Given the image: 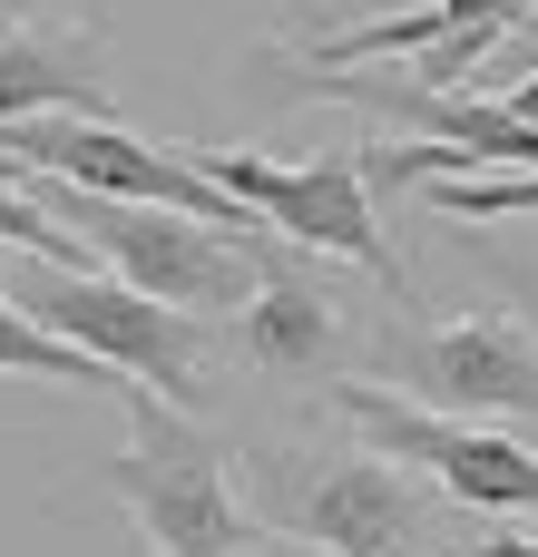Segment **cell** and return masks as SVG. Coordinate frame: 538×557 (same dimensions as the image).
Returning a JSON list of instances; mask_svg holds the SVG:
<instances>
[{"label": "cell", "mask_w": 538, "mask_h": 557, "mask_svg": "<svg viewBox=\"0 0 538 557\" xmlns=\"http://www.w3.org/2000/svg\"><path fill=\"white\" fill-rule=\"evenodd\" d=\"M29 206H39L59 235H78L88 255H108V274H118L127 294H147V304H167V313H186V323H235V313L265 294V274H274L265 245L216 235V225L167 215V206H108V196H78V186H59V176H29Z\"/></svg>", "instance_id": "1"}, {"label": "cell", "mask_w": 538, "mask_h": 557, "mask_svg": "<svg viewBox=\"0 0 538 557\" xmlns=\"http://www.w3.org/2000/svg\"><path fill=\"white\" fill-rule=\"evenodd\" d=\"M10 304L49 333V343H69V352H88V362H108L127 392H147L157 411H206V323H186V313H167V304H147V294H127L118 274H49V264H10Z\"/></svg>", "instance_id": "2"}, {"label": "cell", "mask_w": 538, "mask_h": 557, "mask_svg": "<svg viewBox=\"0 0 538 557\" xmlns=\"http://www.w3.org/2000/svg\"><path fill=\"white\" fill-rule=\"evenodd\" d=\"M127 421H137V450L98 460V480L127 499V519L147 529L157 557H235L265 539V509L235 499V450L206 421L157 411L147 392L127 401Z\"/></svg>", "instance_id": "3"}, {"label": "cell", "mask_w": 538, "mask_h": 557, "mask_svg": "<svg viewBox=\"0 0 538 557\" xmlns=\"http://www.w3.org/2000/svg\"><path fill=\"white\" fill-rule=\"evenodd\" d=\"M186 166H196L216 196H235L245 215H265L284 245H323V255H343V264L402 284V255H392V235H382V215H372V166H363L353 147H343V157H314V166H274V157H255V147H196Z\"/></svg>", "instance_id": "4"}, {"label": "cell", "mask_w": 538, "mask_h": 557, "mask_svg": "<svg viewBox=\"0 0 538 557\" xmlns=\"http://www.w3.org/2000/svg\"><path fill=\"white\" fill-rule=\"evenodd\" d=\"M382 392H402L412 411H519L538 421V333L510 313H451V323H421V333H392L382 343Z\"/></svg>", "instance_id": "5"}, {"label": "cell", "mask_w": 538, "mask_h": 557, "mask_svg": "<svg viewBox=\"0 0 538 557\" xmlns=\"http://www.w3.org/2000/svg\"><path fill=\"white\" fill-rule=\"evenodd\" d=\"M333 411H343L363 441H382V460L431 470V480H441L451 499H470V509H538V450L510 441V431L412 411V401L382 392V382H333Z\"/></svg>", "instance_id": "6"}, {"label": "cell", "mask_w": 538, "mask_h": 557, "mask_svg": "<svg viewBox=\"0 0 538 557\" xmlns=\"http://www.w3.org/2000/svg\"><path fill=\"white\" fill-rule=\"evenodd\" d=\"M265 539H294L323 557H412L421 548V490L402 480V460L343 450V460H314L294 480V499L265 519Z\"/></svg>", "instance_id": "7"}, {"label": "cell", "mask_w": 538, "mask_h": 557, "mask_svg": "<svg viewBox=\"0 0 538 557\" xmlns=\"http://www.w3.org/2000/svg\"><path fill=\"white\" fill-rule=\"evenodd\" d=\"M88 117L108 127V78H98V29H0V127L20 117Z\"/></svg>", "instance_id": "8"}, {"label": "cell", "mask_w": 538, "mask_h": 557, "mask_svg": "<svg viewBox=\"0 0 538 557\" xmlns=\"http://www.w3.org/2000/svg\"><path fill=\"white\" fill-rule=\"evenodd\" d=\"M235 352H245L255 372H323V362L343 352V313H333V294H323L314 274L274 264L265 294L235 313Z\"/></svg>", "instance_id": "9"}, {"label": "cell", "mask_w": 538, "mask_h": 557, "mask_svg": "<svg viewBox=\"0 0 538 557\" xmlns=\"http://www.w3.org/2000/svg\"><path fill=\"white\" fill-rule=\"evenodd\" d=\"M510 39V0H421V10H392V20H363V29H333L314 39L304 59L314 69H353V59H392V49H441V39Z\"/></svg>", "instance_id": "10"}, {"label": "cell", "mask_w": 538, "mask_h": 557, "mask_svg": "<svg viewBox=\"0 0 538 557\" xmlns=\"http://www.w3.org/2000/svg\"><path fill=\"white\" fill-rule=\"evenodd\" d=\"M0 372H29V382H78V392H118V401H137L108 362H88V352H69V343H49L20 304H10V274H0Z\"/></svg>", "instance_id": "11"}, {"label": "cell", "mask_w": 538, "mask_h": 557, "mask_svg": "<svg viewBox=\"0 0 538 557\" xmlns=\"http://www.w3.org/2000/svg\"><path fill=\"white\" fill-rule=\"evenodd\" d=\"M0 245H20L29 264H49V274H88V245L78 235H59L39 206H29V176L0 157Z\"/></svg>", "instance_id": "12"}, {"label": "cell", "mask_w": 538, "mask_h": 557, "mask_svg": "<svg viewBox=\"0 0 538 557\" xmlns=\"http://www.w3.org/2000/svg\"><path fill=\"white\" fill-rule=\"evenodd\" d=\"M431 215L451 225H490V215H538V176H441Z\"/></svg>", "instance_id": "13"}, {"label": "cell", "mask_w": 538, "mask_h": 557, "mask_svg": "<svg viewBox=\"0 0 538 557\" xmlns=\"http://www.w3.org/2000/svg\"><path fill=\"white\" fill-rule=\"evenodd\" d=\"M480 557H538V539H490Z\"/></svg>", "instance_id": "14"}, {"label": "cell", "mask_w": 538, "mask_h": 557, "mask_svg": "<svg viewBox=\"0 0 538 557\" xmlns=\"http://www.w3.org/2000/svg\"><path fill=\"white\" fill-rule=\"evenodd\" d=\"M510 39H519V49L538 59V10H529V20H510Z\"/></svg>", "instance_id": "15"}]
</instances>
